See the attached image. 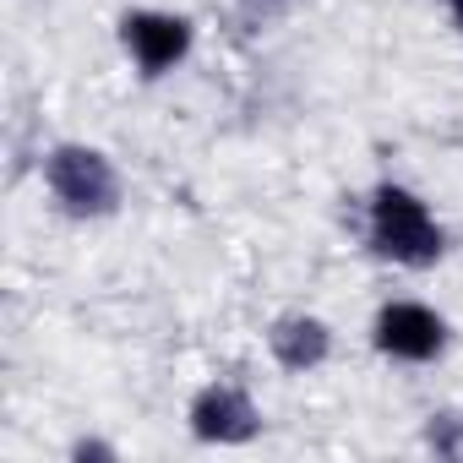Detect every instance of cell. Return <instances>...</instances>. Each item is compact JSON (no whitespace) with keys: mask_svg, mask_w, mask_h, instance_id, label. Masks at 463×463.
Masks as SVG:
<instances>
[{"mask_svg":"<svg viewBox=\"0 0 463 463\" xmlns=\"http://www.w3.org/2000/svg\"><path fill=\"white\" fill-rule=\"evenodd\" d=\"M447 28L463 39V0H447Z\"/></svg>","mask_w":463,"mask_h":463,"instance_id":"cell-9","label":"cell"},{"mask_svg":"<svg viewBox=\"0 0 463 463\" xmlns=\"http://www.w3.org/2000/svg\"><path fill=\"white\" fill-rule=\"evenodd\" d=\"M360 246L371 262L398 273H430L452 251V229L436 213V202L409 180H376L360 196Z\"/></svg>","mask_w":463,"mask_h":463,"instance_id":"cell-1","label":"cell"},{"mask_svg":"<svg viewBox=\"0 0 463 463\" xmlns=\"http://www.w3.org/2000/svg\"><path fill=\"white\" fill-rule=\"evenodd\" d=\"M39 191L66 223H109L126 213V169L109 147L61 137L39 153Z\"/></svg>","mask_w":463,"mask_h":463,"instance_id":"cell-2","label":"cell"},{"mask_svg":"<svg viewBox=\"0 0 463 463\" xmlns=\"http://www.w3.org/2000/svg\"><path fill=\"white\" fill-rule=\"evenodd\" d=\"M262 349H268V360H273L284 376H317V371H327L333 354H338V327H333L322 311L289 306V311H279V317L262 327Z\"/></svg>","mask_w":463,"mask_h":463,"instance_id":"cell-6","label":"cell"},{"mask_svg":"<svg viewBox=\"0 0 463 463\" xmlns=\"http://www.w3.org/2000/svg\"><path fill=\"white\" fill-rule=\"evenodd\" d=\"M115 50L137 82H169L196 55V17L175 6H120L115 12Z\"/></svg>","mask_w":463,"mask_h":463,"instance_id":"cell-3","label":"cell"},{"mask_svg":"<svg viewBox=\"0 0 463 463\" xmlns=\"http://www.w3.org/2000/svg\"><path fill=\"white\" fill-rule=\"evenodd\" d=\"M66 458L71 463H120V447L104 441V436H71L66 441Z\"/></svg>","mask_w":463,"mask_h":463,"instance_id":"cell-8","label":"cell"},{"mask_svg":"<svg viewBox=\"0 0 463 463\" xmlns=\"http://www.w3.org/2000/svg\"><path fill=\"white\" fill-rule=\"evenodd\" d=\"M436 458H463V414L458 409H441L425 420V436H420Z\"/></svg>","mask_w":463,"mask_h":463,"instance_id":"cell-7","label":"cell"},{"mask_svg":"<svg viewBox=\"0 0 463 463\" xmlns=\"http://www.w3.org/2000/svg\"><path fill=\"white\" fill-rule=\"evenodd\" d=\"M268 430V414L257 403V392L246 382H229V376H213L202 382L191 398H185V436L196 447H213V452H235V447H251L262 441Z\"/></svg>","mask_w":463,"mask_h":463,"instance_id":"cell-5","label":"cell"},{"mask_svg":"<svg viewBox=\"0 0 463 463\" xmlns=\"http://www.w3.org/2000/svg\"><path fill=\"white\" fill-rule=\"evenodd\" d=\"M365 344L382 365H398V371H425V365H441L452 354V317L420 295H387L376 311H371V327H365Z\"/></svg>","mask_w":463,"mask_h":463,"instance_id":"cell-4","label":"cell"}]
</instances>
